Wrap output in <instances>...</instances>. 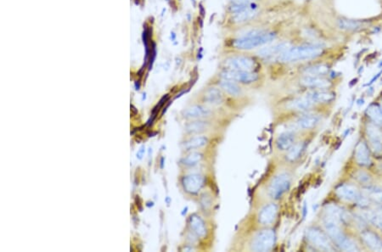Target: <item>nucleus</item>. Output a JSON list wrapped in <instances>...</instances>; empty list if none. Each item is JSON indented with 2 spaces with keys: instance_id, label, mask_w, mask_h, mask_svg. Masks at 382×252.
I'll return each instance as SVG.
<instances>
[{
  "instance_id": "obj_1",
  "label": "nucleus",
  "mask_w": 382,
  "mask_h": 252,
  "mask_svg": "<svg viewBox=\"0 0 382 252\" xmlns=\"http://www.w3.org/2000/svg\"><path fill=\"white\" fill-rule=\"evenodd\" d=\"M276 37V34L264 30H253L244 34L233 41L234 49L240 50H251L271 43Z\"/></svg>"
},
{
  "instance_id": "obj_2",
  "label": "nucleus",
  "mask_w": 382,
  "mask_h": 252,
  "mask_svg": "<svg viewBox=\"0 0 382 252\" xmlns=\"http://www.w3.org/2000/svg\"><path fill=\"white\" fill-rule=\"evenodd\" d=\"M324 49L318 45H302V46L290 47L285 52L278 56V61L282 63H292V62L308 61L322 56Z\"/></svg>"
},
{
  "instance_id": "obj_3",
  "label": "nucleus",
  "mask_w": 382,
  "mask_h": 252,
  "mask_svg": "<svg viewBox=\"0 0 382 252\" xmlns=\"http://www.w3.org/2000/svg\"><path fill=\"white\" fill-rule=\"evenodd\" d=\"M276 235L273 229L264 228L253 236L251 241V250L253 252H269L275 244Z\"/></svg>"
},
{
  "instance_id": "obj_4",
  "label": "nucleus",
  "mask_w": 382,
  "mask_h": 252,
  "mask_svg": "<svg viewBox=\"0 0 382 252\" xmlns=\"http://www.w3.org/2000/svg\"><path fill=\"white\" fill-rule=\"evenodd\" d=\"M290 177L287 173H280L274 176L268 184V196L273 200H279L289 190L290 187Z\"/></svg>"
},
{
  "instance_id": "obj_5",
  "label": "nucleus",
  "mask_w": 382,
  "mask_h": 252,
  "mask_svg": "<svg viewBox=\"0 0 382 252\" xmlns=\"http://www.w3.org/2000/svg\"><path fill=\"white\" fill-rule=\"evenodd\" d=\"M307 239L317 249L324 252H333L334 247L330 237L318 228H310L307 230Z\"/></svg>"
},
{
  "instance_id": "obj_6",
  "label": "nucleus",
  "mask_w": 382,
  "mask_h": 252,
  "mask_svg": "<svg viewBox=\"0 0 382 252\" xmlns=\"http://www.w3.org/2000/svg\"><path fill=\"white\" fill-rule=\"evenodd\" d=\"M224 65L228 70L254 71L256 67V62L249 56H232L225 60Z\"/></svg>"
},
{
  "instance_id": "obj_7",
  "label": "nucleus",
  "mask_w": 382,
  "mask_h": 252,
  "mask_svg": "<svg viewBox=\"0 0 382 252\" xmlns=\"http://www.w3.org/2000/svg\"><path fill=\"white\" fill-rule=\"evenodd\" d=\"M336 193L342 200L353 202L361 206H367V199L363 196L359 190L354 186L349 185H342L336 188Z\"/></svg>"
},
{
  "instance_id": "obj_8",
  "label": "nucleus",
  "mask_w": 382,
  "mask_h": 252,
  "mask_svg": "<svg viewBox=\"0 0 382 252\" xmlns=\"http://www.w3.org/2000/svg\"><path fill=\"white\" fill-rule=\"evenodd\" d=\"M323 224L330 240H332L338 247L342 246V244L348 237L342 232L339 221H336V219H333L330 216L326 215L323 219Z\"/></svg>"
},
{
  "instance_id": "obj_9",
  "label": "nucleus",
  "mask_w": 382,
  "mask_h": 252,
  "mask_svg": "<svg viewBox=\"0 0 382 252\" xmlns=\"http://www.w3.org/2000/svg\"><path fill=\"white\" fill-rule=\"evenodd\" d=\"M223 79L234 81L242 84H251L258 80L259 75L255 71H234L226 69L220 73Z\"/></svg>"
},
{
  "instance_id": "obj_10",
  "label": "nucleus",
  "mask_w": 382,
  "mask_h": 252,
  "mask_svg": "<svg viewBox=\"0 0 382 252\" xmlns=\"http://www.w3.org/2000/svg\"><path fill=\"white\" fill-rule=\"evenodd\" d=\"M182 185L188 194H196L205 185V178L200 173H191L182 179Z\"/></svg>"
},
{
  "instance_id": "obj_11",
  "label": "nucleus",
  "mask_w": 382,
  "mask_h": 252,
  "mask_svg": "<svg viewBox=\"0 0 382 252\" xmlns=\"http://www.w3.org/2000/svg\"><path fill=\"white\" fill-rule=\"evenodd\" d=\"M279 206L275 202H270L262 206L257 215L259 224L263 227H268L274 223L277 218Z\"/></svg>"
},
{
  "instance_id": "obj_12",
  "label": "nucleus",
  "mask_w": 382,
  "mask_h": 252,
  "mask_svg": "<svg viewBox=\"0 0 382 252\" xmlns=\"http://www.w3.org/2000/svg\"><path fill=\"white\" fill-rule=\"evenodd\" d=\"M300 83L302 86L312 89V90H328L331 85L330 80L323 77L305 75L300 79Z\"/></svg>"
},
{
  "instance_id": "obj_13",
  "label": "nucleus",
  "mask_w": 382,
  "mask_h": 252,
  "mask_svg": "<svg viewBox=\"0 0 382 252\" xmlns=\"http://www.w3.org/2000/svg\"><path fill=\"white\" fill-rule=\"evenodd\" d=\"M213 113V110L207 105H194L187 108L183 112V116L187 119L199 120V119H207L208 117H212Z\"/></svg>"
},
{
  "instance_id": "obj_14",
  "label": "nucleus",
  "mask_w": 382,
  "mask_h": 252,
  "mask_svg": "<svg viewBox=\"0 0 382 252\" xmlns=\"http://www.w3.org/2000/svg\"><path fill=\"white\" fill-rule=\"evenodd\" d=\"M189 227L191 233L198 239H204L207 236V225L200 216L192 214L189 219Z\"/></svg>"
},
{
  "instance_id": "obj_15",
  "label": "nucleus",
  "mask_w": 382,
  "mask_h": 252,
  "mask_svg": "<svg viewBox=\"0 0 382 252\" xmlns=\"http://www.w3.org/2000/svg\"><path fill=\"white\" fill-rule=\"evenodd\" d=\"M366 132L374 153L382 154V132L376 126L371 124L367 126Z\"/></svg>"
},
{
  "instance_id": "obj_16",
  "label": "nucleus",
  "mask_w": 382,
  "mask_h": 252,
  "mask_svg": "<svg viewBox=\"0 0 382 252\" xmlns=\"http://www.w3.org/2000/svg\"><path fill=\"white\" fill-rule=\"evenodd\" d=\"M202 99H203V102L206 104V105L218 106V105H221L223 102L224 96L223 94L222 90H220L219 88L212 87V88L206 90L203 96H202Z\"/></svg>"
},
{
  "instance_id": "obj_17",
  "label": "nucleus",
  "mask_w": 382,
  "mask_h": 252,
  "mask_svg": "<svg viewBox=\"0 0 382 252\" xmlns=\"http://www.w3.org/2000/svg\"><path fill=\"white\" fill-rule=\"evenodd\" d=\"M326 215L330 216L336 221H339L340 223H348L351 217L345 209H343L341 206H337L336 204H329L324 207Z\"/></svg>"
},
{
  "instance_id": "obj_18",
  "label": "nucleus",
  "mask_w": 382,
  "mask_h": 252,
  "mask_svg": "<svg viewBox=\"0 0 382 252\" xmlns=\"http://www.w3.org/2000/svg\"><path fill=\"white\" fill-rule=\"evenodd\" d=\"M305 96L314 104L330 103L335 98V94L328 90H313L307 93Z\"/></svg>"
},
{
  "instance_id": "obj_19",
  "label": "nucleus",
  "mask_w": 382,
  "mask_h": 252,
  "mask_svg": "<svg viewBox=\"0 0 382 252\" xmlns=\"http://www.w3.org/2000/svg\"><path fill=\"white\" fill-rule=\"evenodd\" d=\"M296 144V135L292 132H285L278 136L275 141V146L278 151H287Z\"/></svg>"
},
{
  "instance_id": "obj_20",
  "label": "nucleus",
  "mask_w": 382,
  "mask_h": 252,
  "mask_svg": "<svg viewBox=\"0 0 382 252\" xmlns=\"http://www.w3.org/2000/svg\"><path fill=\"white\" fill-rule=\"evenodd\" d=\"M289 48H290V43H287V42L276 43L273 46L265 47V48L259 49L257 55L262 58L271 57L273 56H279Z\"/></svg>"
},
{
  "instance_id": "obj_21",
  "label": "nucleus",
  "mask_w": 382,
  "mask_h": 252,
  "mask_svg": "<svg viewBox=\"0 0 382 252\" xmlns=\"http://www.w3.org/2000/svg\"><path fill=\"white\" fill-rule=\"evenodd\" d=\"M355 159L358 165L362 166H370L371 163L370 151L364 142H359L356 146Z\"/></svg>"
},
{
  "instance_id": "obj_22",
  "label": "nucleus",
  "mask_w": 382,
  "mask_h": 252,
  "mask_svg": "<svg viewBox=\"0 0 382 252\" xmlns=\"http://www.w3.org/2000/svg\"><path fill=\"white\" fill-rule=\"evenodd\" d=\"M362 240L370 249L375 252H382V240L371 231H364L361 234Z\"/></svg>"
},
{
  "instance_id": "obj_23",
  "label": "nucleus",
  "mask_w": 382,
  "mask_h": 252,
  "mask_svg": "<svg viewBox=\"0 0 382 252\" xmlns=\"http://www.w3.org/2000/svg\"><path fill=\"white\" fill-rule=\"evenodd\" d=\"M219 87L220 90L233 97H237L242 94V90L239 83L234 81L221 78V80L219 81Z\"/></svg>"
},
{
  "instance_id": "obj_24",
  "label": "nucleus",
  "mask_w": 382,
  "mask_h": 252,
  "mask_svg": "<svg viewBox=\"0 0 382 252\" xmlns=\"http://www.w3.org/2000/svg\"><path fill=\"white\" fill-rule=\"evenodd\" d=\"M320 121V118L317 115L305 114L302 115L297 118L296 124L299 128L302 129H311L317 126Z\"/></svg>"
},
{
  "instance_id": "obj_25",
  "label": "nucleus",
  "mask_w": 382,
  "mask_h": 252,
  "mask_svg": "<svg viewBox=\"0 0 382 252\" xmlns=\"http://www.w3.org/2000/svg\"><path fill=\"white\" fill-rule=\"evenodd\" d=\"M209 127L210 123L207 121L199 119L189 123L185 126V130L190 134H199L209 129Z\"/></svg>"
},
{
  "instance_id": "obj_26",
  "label": "nucleus",
  "mask_w": 382,
  "mask_h": 252,
  "mask_svg": "<svg viewBox=\"0 0 382 252\" xmlns=\"http://www.w3.org/2000/svg\"><path fill=\"white\" fill-rule=\"evenodd\" d=\"M314 105L315 104L309 98L304 96V97H302V98H294L293 100L287 104L286 106L291 109V110H295V111H308L309 109H311L314 106Z\"/></svg>"
},
{
  "instance_id": "obj_27",
  "label": "nucleus",
  "mask_w": 382,
  "mask_h": 252,
  "mask_svg": "<svg viewBox=\"0 0 382 252\" xmlns=\"http://www.w3.org/2000/svg\"><path fill=\"white\" fill-rule=\"evenodd\" d=\"M207 143H208V138L207 136L196 135L185 142L184 147L186 151H193V150H198L204 147L205 145H207Z\"/></svg>"
},
{
  "instance_id": "obj_28",
  "label": "nucleus",
  "mask_w": 382,
  "mask_h": 252,
  "mask_svg": "<svg viewBox=\"0 0 382 252\" xmlns=\"http://www.w3.org/2000/svg\"><path fill=\"white\" fill-rule=\"evenodd\" d=\"M304 149H305L304 143H302V142L296 143L295 145H293L292 147L290 148V150H288L286 151V159L287 161L294 162L296 160H298L300 157L302 156Z\"/></svg>"
},
{
  "instance_id": "obj_29",
  "label": "nucleus",
  "mask_w": 382,
  "mask_h": 252,
  "mask_svg": "<svg viewBox=\"0 0 382 252\" xmlns=\"http://www.w3.org/2000/svg\"><path fill=\"white\" fill-rule=\"evenodd\" d=\"M330 67L326 64H316V65H310L304 69L305 75H312V76H318L323 77L329 73Z\"/></svg>"
},
{
  "instance_id": "obj_30",
  "label": "nucleus",
  "mask_w": 382,
  "mask_h": 252,
  "mask_svg": "<svg viewBox=\"0 0 382 252\" xmlns=\"http://www.w3.org/2000/svg\"><path fill=\"white\" fill-rule=\"evenodd\" d=\"M204 155L199 151H191L185 158H183L181 162L185 166H197L203 160Z\"/></svg>"
},
{
  "instance_id": "obj_31",
  "label": "nucleus",
  "mask_w": 382,
  "mask_h": 252,
  "mask_svg": "<svg viewBox=\"0 0 382 252\" xmlns=\"http://www.w3.org/2000/svg\"><path fill=\"white\" fill-rule=\"evenodd\" d=\"M257 9H248L242 12L233 14V21L236 23H243V22H249L251 20L255 18L257 15Z\"/></svg>"
},
{
  "instance_id": "obj_32",
  "label": "nucleus",
  "mask_w": 382,
  "mask_h": 252,
  "mask_svg": "<svg viewBox=\"0 0 382 252\" xmlns=\"http://www.w3.org/2000/svg\"><path fill=\"white\" fill-rule=\"evenodd\" d=\"M366 113L376 125L382 126V110L379 105H370L367 108Z\"/></svg>"
},
{
  "instance_id": "obj_33",
  "label": "nucleus",
  "mask_w": 382,
  "mask_h": 252,
  "mask_svg": "<svg viewBox=\"0 0 382 252\" xmlns=\"http://www.w3.org/2000/svg\"><path fill=\"white\" fill-rule=\"evenodd\" d=\"M363 23L358 21L354 20H346L342 19L338 21V27L342 30H347V31H355L363 28Z\"/></svg>"
},
{
  "instance_id": "obj_34",
  "label": "nucleus",
  "mask_w": 382,
  "mask_h": 252,
  "mask_svg": "<svg viewBox=\"0 0 382 252\" xmlns=\"http://www.w3.org/2000/svg\"><path fill=\"white\" fill-rule=\"evenodd\" d=\"M364 219L370 221L371 224L382 230V217L376 210H369L364 213Z\"/></svg>"
},
{
  "instance_id": "obj_35",
  "label": "nucleus",
  "mask_w": 382,
  "mask_h": 252,
  "mask_svg": "<svg viewBox=\"0 0 382 252\" xmlns=\"http://www.w3.org/2000/svg\"><path fill=\"white\" fill-rule=\"evenodd\" d=\"M364 192L371 199L382 202V188L369 185L364 188Z\"/></svg>"
},
{
  "instance_id": "obj_36",
  "label": "nucleus",
  "mask_w": 382,
  "mask_h": 252,
  "mask_svg": "<svg viewBox=\"0 0 382 252\" xmlns=\"http://www.w3.org/2000/svg\"><path fill=\"white\" fill-rule=\"evenodd\" d=\"M258 9V5L256 3H233L231 6L229 7V11L232 14H236V13L242 12V11L248 10V9Z\"/></svg>"
},
{
  "instance_id": "obj_37",
  "label": "nucleus",
  "mask_w": 382,
  "mask_h": 252,
  "mask_svg": "<svg viewBox=\"0 0 382 252\" xmlns=\"http://www.w3.org/2000/svg\"><path fill=\"white\" fill-rule=\"evenodd\" d=\"M356 178L358 181L363 183V184H368L370 181V176L364 172H357Z\"/></svg>"
},
{
  "instance_id": "obj_38",
  "label": "nucleus",
  "mask_w": 382,
  "mask_h": 252,
  "mask_svg": "<svg viewBox=\"0 0 382 252\" xmlns=\"http://www.w3.org/2000/svg\"><path fill=\"white\" fill-rule=\"evenodd\" d=\"M145 146H142V147L139 149V151H138V153H137V158L139 159V160L142 159V157H143V156H144V154H145Z\"/></svg>"
},
{
  "instance_id": "obj_39",
  "label": "nucleus",
  "mask_w": 382,
  "mask_h": 252,
  "mask_svg": "<svg viewBox=\"0 0 382 252\" xmlns=\"http://www.w3.org/2000/svg\"><path fill=\"white\" fill-rule=\"evenodd\" d=\"M233 3H254L255 0H231Z\"/></svg>"
},
{
  "instance_id": "obj_40",
  "label": "nucleus",
  "mask_w": 382,
  "mask_h": 252,
  "mask_svg": "<svg viewBox=\"0 0 382 252\" xmlns=\"http://www.w3.org/2000/svg\"><path fill=\"white\" fill-rule=\"evenodd\" d=\"M381 74H382V71H381V72H379V73L377 74V75H376V77H374L373 79H371V81H370V83H368L367 85H370V84H372V83H373L375 81L377 80V79L379 78L380 76H381Z\"/></svg>"
},
{
  "instance_id": "obj_41",
  "label": "nucleus",
  "mask_w": 382,
  "mask_h": 252,
  "mask_svg": "<svg viewBox=\"0 0 382 252\" xmlns=\"http://www.w3.org/2000/svg\"><path fill=\"white\" fill-rule=\"evenodd\" d=\"M375 210H376V212H378L380 215L382 217V206H379V207H377V208Z\"/></svg>"
},
{
  "instance_id": "obj_42",
  "label": "nucleus",
  "mask_w": 382,
  "mask_h": 252,
  "mask_svg": "<svg viewBox=\"0 0 382 252\" xmlns=\"http://www.w3.org/2000/svg\"><path fill=\"white\" fill-rule=\"evenodd\" d=\"M381 108H382V105H381Z\"/></svg>"
}]
</instances>
